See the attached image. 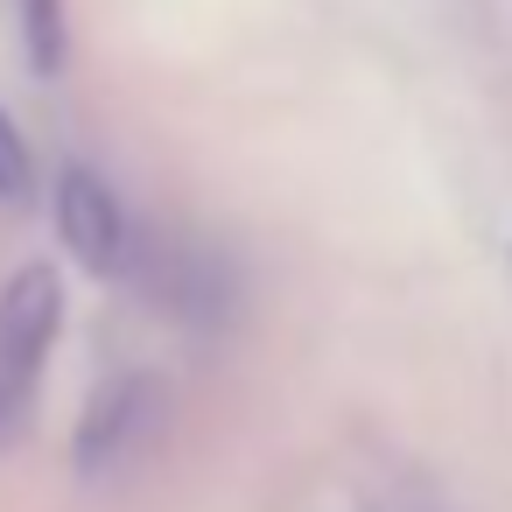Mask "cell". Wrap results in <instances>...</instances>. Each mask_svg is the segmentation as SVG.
<instances>
[{"instance_id": "obj_1", "label": "cell", "mask_w": 512, "mask_h": 512, "mask_svg": "<svg viewBox=\"0 0 512 512\" xmlns=\"http://www.w3.org/2000/svg\"><path fill=\"white\" fill-rule=\"evenodd\" d=\"M155 309L183 316L190 330H218L232 309H239V274L225 253L183 239V232H155V239H134V267H127Z\"/></svg>"}, {"instance_id": "obj_2", "label": "cell", "mask_w": 512, "mask_h": 512, "mask_svg": "<svg viewBox=\"0 0 512 512\" xmlns=\"http://www.w3.org/2000/svg\"><path fill=\"white\" fill-rule=\"evenodd\" d=\"M162 435V393L148 372H120L92 393L85 421H78V477H120L148 442Z\"/></svg>"}, {"instance_id": "obj_3", "label": "cell", "mask_w": 512, "mask_h": 512, "mask_svg": "<svg viewBox=\"0 0 512 512\" xmlns=\"http://www.w3.org/2000/svg\"><path fill=\"white\" fill-rule=\"evenodd\" d=\"M57 232H64V253L85 267V274H127L134 267V218L120 204V190L92 169H64L57 176Z\"/></svg>"}, {"instance_id": "obj_4", "label": "cell", "mask_w": 512, "mask_h": 512, "mask_svg": "<svg viewBox=\"0 0 512 512\" xmlns=\"http://www.w3.org/2000/svg\"><path fill=\"white\" fill-rule=\"evenodd\" d=\"M57 323H64V281L50 260H29L8 274L0 288V386H22L43 372L50 344H57Z\"/></svg>"}, {"instance_id": "obj_5", "label": "cell", "mask_w": 512, "mask_h": 512, "mask_svg": "<svg viewBox=\"0 0 512 512\" xmlns=\"http://www.w3.org/2000/svg\"><path fill=\"white\" fill-rule=\"evenodd\" d=\"M22 8V43H29V71L57 78L71 57V22H64V0H15Z\"/></svg>"}, {"instance_id": "obj_6", "label": "cell", "mask_w": 512, "mask_h": 512, "mask_svg": "<svg viewBox=\"0 0 512 512\" xmlns=\"http://www.w3.org/2000/svg\"><path fill=\"white\" fill-rule=\"evenodd\" d=\"M36 197V155H29V141H22V127L0 113V204H29Z\"/></svg>"}, {"instance_id": "obj_7", "label": "cell", "mask_w": 512, "mask_h": 512, "mask_svg": "<svg viewBox=\"0 0 512 512\" xmlns=\"http://www.w3.org/2000/svg\"><path fill=\"white\" fill-rule=\"evenodd\" d=\"M22 400H29L22 386H0V442L15 435V421H22Z\"/></svg>"}]
</instances>
